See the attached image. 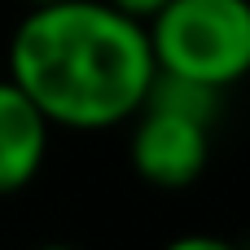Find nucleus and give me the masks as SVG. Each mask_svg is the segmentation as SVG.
<instances>
[{
	"label": "nucleus",
	"instance_id": "f257e3e1",
	"mask_svg": "<svg viewBox=\"0 0 250 250\" xmlns=\"http://www.w3.org/2000/svg\"><path fill=\"white\" fill-rule=\"evenodd\" d=\"M154 75L145 22L110 0L31 4L9 40V79L66 132L123 127L149 97Z\"/></svg>",
	"mask_w": 250,
	"mask_h": 250
},
{
	"label": "nucleus",
	"instance_id": "f03ea898",
	"mask_svg": "<svg viewBox=\"0 0 250 250\" xmlns=\"http://www.w3.org/2000/svg\"><path fill=\"white\" fill-rule=\"evenodd\" d=\"M220 97L224 92H215V88L154 75L149 97L127 119L132 123L127 158H132V171L149 189L176 193V189H189L193 180H202V171L211 163V119H215Z\"/></svg>",
	"mask_w": 250,
	"mask_h": 250
},
{
	"label": "nucleus",
	"instance_id": "7ed1b4c3",
	"mask_svg": "<svg viewBox=\"0 0 250 250\" xmlns=\"http://www.w3.org/2000/svg\"><path fill=\"white\" fill-rule=\"evenodd\" d=\"M145 31L158 75L215 92L250 75V0H167Z\"/></svg>",
	"mask_w": 250,
	"mask_h": 250
},
{
	"label": "nucleus",
	"instance_id": "20e7f679",
	"mask_svg": "<svg viewBox=\"0 0 250 250\" xmlns=\"http://www.w3.org/2000/svg\"><path fill=\"white\" fill-rule=\"evenodd\" d=\"M53 123L40 114V105L4 75L0 79V198L22 193L48 158Z\"/></svg>",
	"mask_w": 250,
	"mask_h": 250
},
{
	"label": "nucleus",
	"instance_id": "39448f33",
	"mask_svg": "<svg viewBox=\"0 0 250 250\" xmlns=\"http://www.w3.org/2000/svg\"><path fill=\"white\" fill-rule=\"evenodd\" d=\"M163 250H242L229 237H215V233H185V237H171Z\"/></svg>",
	"mask_w": 250,
	"mask_h": 250
},
{
	"label": "nucleus",
	"instance_id": "423d86ee",
	"mask_svg": "<svg viewBox=\"0 0 250 250\" xmlns=\"http://www.w3.org/2000/svg\"><path fill=\"white\" fill-rule=\"evenodd\" d=\"M110 4H114V9H123V13H127V18H136V22H149L167 0H110Z\"/></svg>",
	"mask_w": 250,
	"mask_h": 250
},
{
	"label": "nucleus",
	"instance_id": "0eeeda50",
	"mask_svg": "<svg viewBox=\"0 0 250 250\" xmlns=\"http://www.w3.org/2000/svg\"><path fill=\"white\" fill-rule=\"evenodd\" d=\"M35 250H83V246H70V242H44V246H35Z\"/></svg>",
	"mask_w": 250,
	"mask_h": 250
},
{
	"label": "nucleus",
	"instance_id": "6e6552de",
	"mask_svg": "<svg viewBox=\"0 0 250 250\" xmlns=\"http://www.w3.org/2000/svg\"><path fill=\"white\" fill-rule=\"evenodd\" d=\"M26 4H48V0H26Z\"/></svg>",
	"mask_w": 250,
	"mask_h": 250
}]
</instances>
